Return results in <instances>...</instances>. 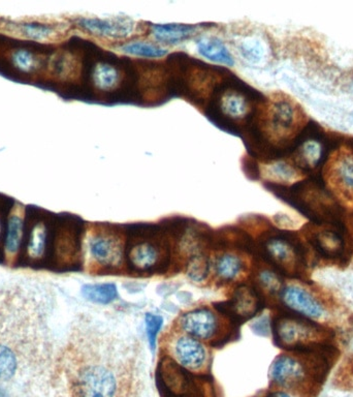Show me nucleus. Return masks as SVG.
Returning <instances> with one entry per match:
<instances>
[{
	"instance_id": "nucleus-1",
	"label": "nucleus",
	"mask_w": 353,
	"mask_h": 397,
	"mask_svg": "<svg viewBox=\"0 0 353 397\" xmlns=\"http://www.w3.org/2000/svg\"><path fill=\"white\" fill-rule=\"evenodd\" d=\"M45 381L49 397H145L142 344L133 335L79 315Z\"/></svg>"
},
{
	"instance_id": "nucleus-2",
	"label": "nucleus",
	"mask_w": 353,
	"mask_h": 397,
	"mask_svg": "<svg viewBox=\"0 0 353 397\" xmlns=\"http://www.w3.org/2000/svg\"><path fill=\"white\" fill-rule=\"evenodd\" d=\"M49 306L30 287L0 285V383L47 376L57 351Z\"/></svg>"
},
{
	"instance_id": "nucleus-3",
	"label": "nucleus",
	"mask_w": 353,
	"mask_h": 397,
	"mask_svg": "<svg viewBox=\"0 0 353 397\" xmlns=\"http://www.w3.org/2000/svg\"><path fill=\"white\" fill-rule=\"evenodd\" d=\"M334 344L314 346L283 354L269 370L272 381L300 397H317L337 360Z\"/></svg>"
},
{
	"instance_id": "nucleus-4",
	"label": "nucleus",
	"mask_w": 353,
	"mask_h": 397,
	"mask_svg": "<svg viewBox=\"0 0 353 397\" xmlns=\"http://www.w3.org/2000/svg\"><path fill=\"white\" fill-rule=\"evenodd\" d=\"M283 318L277 324L278 341L291 350H305L332 344L335 333L328 327L313 320L300 317Z\"/></svg>"
},
{
	"instance_id": "nucleus-5",
	"label": "nucleus",
	"mask_w": 353,
	"mask_h": 397,
	"mask_svg": "<svg viewBox=\"0 0 353 397\" xmlns=\"http://www.w3.org/2000/svg\"><path fill=\"white\" fill-rule=\"evenodd\" d=\"M309 247L318 258L332 263H346L350 258L349 240L343 225L309 223L307 229Z\"/></svg>"
},
{
	"instance_id": "nucleus-6",
	"label": "nucleus",
	"mask_w": 353,
	"mask_h": 397,
	"mask_svg": "<svg viewBox=\"0 0 353 397\" xmlns=\"http://www.w3.org/2000/svg\"><path fill=\"white\" fill-rule=\"evenodd\" d=\"M283 304L295 315L317 321L328 315V306L312 289L299 285H288L280 293Z\"/></svg>"
},
{
	"instance_id": "nucleus-7",
	"label": "nucleus",
	"mask_w": 353,
	"mask_h": 397,
	"mask_svg": "<svg viewBox=\"0 0 353 397\" xmlns=\"http://www.w3.org/2000/svg\"><path fill=\"white\" fill-rule=\"evenodd\" d=\"M267 253L289 273L304 275L308 267L305 247L297 240L273 238L267 242Z\"/></svg>"
},
{
	"instance_id": "nucleus-8",
	"label": "nucleus",
	"mask_w": 353,
	"mask_h": 397,
	"mask_svg": "<svg viewBox=\"0 0 353 397\" xmlns=\"http://www.w3.org/2000/svg\"><path fill=\"white\" fill-rule=\"evenodd\" d=\"M326 166L328 183L340 196L353 199V141L335 151Z\"/></svg>"
},
{
	"instance_id": "nucleus-9",
	"label": "nucleus",
	"mask_w": 353,
	"mask_h": 397,
	"mask_svg": "<svg viewBox=\"0 0 353 397\" xmlns=\"http://www.w3.org/2000/svg\"><path fill=\"white\" fill-rule=\"evenodd\" d=\"M318 127L309 126V135L300 142L295 153V164L298 168L307 172H313L324 164L328 159V148L324 136Z\"/></svg>"
},
{
	"instance_id": "nucleus-10",
	"label": "nucleus",
	"mask_w": 353,
	"mask_h": 397,
	"mask_svg": "<svg viewBox=\"0 0 353 397\" xmlns=\"http://www.w3.org/2000/svg\"><path fill=\"white\" fill-rule=\"evenodd\" d=\"M80 27L95 36L112 39H126L135 32V23L131 18L112 17V18H81Z\"/></svg>"
},
{
	"instance_id": "nucleus-11",
	"label": "nucleus",
	"mask_w": 353,
	"mask_h": 397,
	"mask_svg": "<svg viewBox=\"0 0 353 397\" xmlns=\"http://www.w3.org/2000/svg\"><path fill=\"white\" fill-rule=\"evenodd\" d=\"M90 256L96 263L106 267H117L124 258V243L114 235L94 234L88 240Z\"/></svg>"
},
{
	"instance_id": "nucleus-12",
	"label": "nucleus",
	"mask_w": 353,
	"mask_h": 397,
	"mask_svg": "<svg viewBox=\"0 0 353 397\" xmlns=\"http://www.w3.org/2000/svg\"><path fill=\"white\" fill-rule=\"evenodd\" d=\"M302 119L304 116L300 114V110L291 100H278L272 106L269 124L279 137H291L293 134L300 131Z\"/></svg>"
},
{
	"instance_id": "nucleus-13",
	"label": "nucleus",
	"mask_w": 353,
	"mask_h": 397,
	"mask_svg": "<svg viewBox=\"0 0 353 397\" xmlns=\"http://www.w3.org/2000/svg\"><path fill=\"white\" fill-rule=\"evenodd\" d=\"M180 326L186 334L194 339H209L216 332V317L209 309H195L182 315Z\"/></svg>"
},
{
	"instance_id": "nucleus-14",
	"label": "nucleus",
	"mask_w": 353,
	"mask_h": 397,
	"mask_svg": "<svg viewBox=\"0 0 353 397\" xmlns=\"http://www.w3.org/2000/svg\"><path fill=\"white\" fill-rule=\"evenodd\" d=\"M174 354L182 366L192 370H199L207 359L205 346L189 335L178 339L174 346Z\"/></svg>"
},
{
	"instance_id": "nucleus-15",
	"label": "nucleus",
	"mask_w": 353,
	"mask_h": 397,
	"mask_svg": "<svg viewBox=\"0 0 353 397\" xmlns=\"http://www.w3.org/2000/svg\"><path fill=\"white\" fill-rule=\"evenodd\" d=\"M197 50L204 58L212 63L229 67L236 63L225 44L216 37H201L197 41Z\"/></svg>"
},
{
	"instance_id": "nucleus-16",
	"label": "nucleus",
	"mask_w": 353,
	"mask_h": 397,
	"mask_svg": "<svg viewBox=\"0 0 353 397\" xmlns=\"http://www.w3.org/2000/svg\"><path fill=\"white\" fill-rule=\"evenodd\" d=\"M197 27L187 24H155L152 26L153 36L166 45H177L189 39Z\"/></svg>"
},
{
	"instance_id": "nucleus-17",
	"label": "nucleus",
	"mask_w": 353,
	"mask_h": 397,
	"mask_svg": "<svg viewBox=\"0 0 353 397\" xmlns=\"http://www.w3.org/2000/svg\"><path fill=\"white\" fill-rule=\"evenodd\" d=\"M241 56L250 65H260L267 61L269 50L262 37L248 36L241 39L238 46Z\"/></svg>"
},
{
	"instance_id": "nucleus-18",
	"label": "nucleus",
	"mask_w": 353,
	"mask_h": 397,
	"mask_svg": "<svg viewBox=\"0 0 353 397\" xmlns=\"http://www.w3.org/2000/svg\"><path fill=\"white\" fill-rule=\"evenodd\" d=\"M85 299L98 304H109L117 299L118 291L114 284H88L83 286Z\"/></svg>"
},
{
	"instance_id": "nucleus-19",
	"label": "nucleus",
	"mask_w": 353,
	"mask_h": 397,
	"mask_svg": "<svg viewBox=\"0 0 353 397\" xmlns=\"http://www.w3.org/2000/svg\"><path fill=\"white\" fill-rule=\"evenodd\" d=\"M22 236H23V216L22 212L17 209L8 221L6 242V256H8V258H13L18 252Z\"/></svg>"
},
{
	"instance_id": "nucleus-20",
	"label": "nucleus",
	"mask_w": 353,
	"mask_h": 397,
	"mask_svg": "<svg viewBox=\"0 0 353 397\" xmlns=\"http://www.w3.org/2000/svg\"><path fill=\"white\" fill-rule=\"evenodd\" d=\"M120 49L125 54L144 58H162L168 54L166 48L148 41H131L124 44Z\"/></svg>"
},
{
	"instance_id": "nucleus-21",
	"label": "nucleus",
	"mask_w": 353,
	"mask_h": 397,
	"mask_svg": "<svg viewBox=\"0 0 353 397\" xmlns=\"http://www.w3.org/2000/svg\"><path fill=\"white\" fill-rule=\"evenodd\" d=\"M94 84L102 91H112L119 82V72L113 65L100 63L93 72Z\"/></svg>"
},
{
	"instance_id": "nucleus-22",
	"label": "nucleus",
	"mask_w": 353,
	"mask_h": 397,
	"mask_svg": "<svg viewBox=\"0 0 353 397\" xmlns=\"http://www.w3.org/2000/svg\"><path fill=\"white\" fill-rule=\"evenodd\" d=\"M221 109L225 114L232 118H241L246 115L248 111L247 100L244 96L237 92H229L221 100Z\"/></svg>"
},
{
	"instance_id": "nucleus-23",
	"label": "nucleus",
	"mask_w": 353,
	"mask_h": 397,
	"mask_svg": "<svg viewBox=\"0 0 353 397\" xmlns=\"http://www.w3.org/2000/svg\"><path fill=\"white\" fill-rule=\"evenodd\" d=\"M131 260L138 268L147 269L153 266L157 261V252L148 243L138 245L131 254Z\"/></svg>"
},
{
	"instance_id": "nucleus-24",
	"label": "nucleus",
	"mask_w": 353,
	"mask_h": 397,
	"mask_svg": "<svg viewBox=\"0 0 353 397\" xmlns=\"http://www.w3.org/2000/svg\"><path fill=\"white\" fill-rule=\"evenodd\" d=\"M242 271V261L234 254H225L216 262V271L225 280H232Z\"/></svg>"
},
{
	"instance_id": "nucleus-25",
	"label": "nucleus",
	"mask_w": 353,
	"mask_h": 397,
	"mask_svg": "<svg viewBox=\"0 0 353 397\" xmlns=\"http://www.w3.org/2000/svg\"><path fill=\"white\" fill-rule=\"evenodd\" d=\"M297 174V170L293 166L283 162L267 164L264 170V175L267 178L273 181L291 182L295 178Z\"/></svg>"
},
{
	"instance_id": "nucleus-26",
	"label": "nucleus",
	"mask_w": 353,
	"mask_h": 397,
	"mask_svg": "<svg viewBox=\"0 0 353 397\" xmlns=\"http://www.w3.org/2000/svg\"><path fill=\"white\" fill-rule=\"evenodd\" d=\"M18 30L24 36L36 41H47L56 34V30L53 26L47 24L24 23L18 26Z\"/></svg>"
},
{
	"instance_id": "nucleus-27",
	"label": "nucleus",
	"mask_w": 353,
	"mask_h": 397,
	"mask_svg": "<svg viewBox=\"0 0 353 397\" xmlns=\"http://www.w3.org/2000/svg\"><path fill=\"white\" fill-rule=\"evenodd\" d=\"M162 323H164V319L160 315L147 313L146 317H145L147 337H148L149 344H150V349L153 353L155 352V349H156L157 334L161 329Z\"/></svg>"
},
{
	"instance_id": "nucleus-28",
	"label": "nucleus",
	"mask_w": 353,
	"mask_h": 397,
	"mask_svg": "<svg viewBox=\"0 0 353 397\" xmlns=\"http://www.w3.org/2000/svg\"><path fill=\"white\" fill-rule=\"evenodd\" d=\"M46 243V229L44 225H37L34 227L32 233L29 245H28V252L32 256H41L44 249H45Z\"/></svg>"
},
{
	"instance_id": "nucleus-29",
	"label": "nucleus",
	"mask_w": 353,
	"mask_h": 397,
	"mask_svg": "<svg viewBox=\"0 0 353 397\" xmlns=\"http://www.w3.org/2000/svg\"><path fill=\"white\" fill-rule=\"evenodd\" d=\"M14 63L19 69L23 71H30L34 67L36 60H34V55L30 52L26 50H19L14 55Z\"/></svg>"
},
{
	"instance_id": "nucleus-30",
	"label": "nucleus",
	"mask_w": 353,
	"mask_h": 397,
	"mask_svg": "<svg viewBox=\"0 0 353 397\" xmlns=\"http://www.w3.org/2000/svg\"><path fill=\"white\" fill-rule=\"evenodd\" d=\"M260 278H262V284H264L267 289H271V291L280 289L279 278H278L273 272H262Z\"/></svg>"
},
{
	"instance_id": "nucleus-31",
	"label": "nucleus",
	"mask_w": 353,
	"mask_h": 397,
	"mask_svg": "<svg viewBox=\"0 0 353 397\" xmlns=\"http://www.w3.org/2000/svg\"><path fill=\"white\" fill-rule=\"evenodd\" d=\"M267 397H293L291 394L287 393L285 391H274L272 393H269Z\"/></svg>"
},
{
	"instance_id": "nucleus-32",
	"label": "nucleus",
	"mask_w": 353,
	"mask_h": 397,
	"mask_svg": "<svg viewBox=\"0 0 353 397\" xmlns=\"http://www.w3.org/2000/svg\"><path fill=\"white\" fill-rule=\"evenodd\" d=\"M0 397H10V396H8V392H6V390L1 389V388H0Z\"/></svg>"
},
{
	"instance_id": "nucleus-33",
	"label": "nucleus",
	"mask_w": 353,
	"mask_h": 397,
	"mask_svg": "<svg viewBox=\"0 0 353 397\" xmlns=\"http://www.w3.org/2000/svg\"><path fill=\"white\" fill-rule=\"evenodd\" d=\"M352 120H353V114H352Z\"/></svg>"
}]
</instances>
